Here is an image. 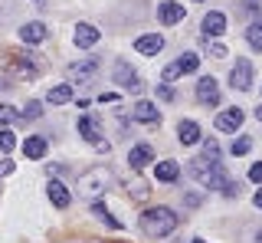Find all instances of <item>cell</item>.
Here are the masks:
<instances>
[{"label":"cell","instance_id":"d6a6232c","mask_svg":"<svg viewBox=\"0 0 262 243\" xmlns=\"http://www.w3.org/2000/svg\"><path fill=\"white\" fill-rule=\"evenodd\" d=\"M98 102H118V92H102V95H98Z\"/></svg>","mask_w":262,"mask_h":243},{"label":"cell","instance_id":"3957f363","mask_svg":"<svg viewBox=\"0 0 262 243\" xmlns=\"http://www.w3.org/2000/svg\"><path fill=\"white\" fill-rule=\"evenodd\" d=\"M229 86L246 92V89H252V63L249 59H236L233 72H229Z\"/></svg>","mask_w":262,"mask_h":243},{"label":"cell","instance_id":"f546056e","mask_svg":"<svg viewBox=\"0 0 262 243\" xmlns=\"http://www.w3.org/2000/svg\"><path fill=\"white\" fill-rule=\"evenodd\" d=\"M7 174H13V161H10V158L0 161V177H7Z\"/></svg>","mask_w":262,"mask_h":243},{"label":"cell","instance_id":"e0dca14e","mask_svg":"<svg viewBox=\"0 0 262 243\" xmlns=\"http://www.w3.org/2000/svg\"><path fill=\"white\" fill-rule=\"evenodd\" d=\"M154 174H158L161 184H174L180 177V165H177V161H161V165L154 168Z\"/></svg>","mask_w":262,"mask_h":243},{"label":"cell","instance_id":"cb8c5ba5","mask_svg":"<svg viewBox=\"0 0 262 243\" xmlns=\"http://www.w3.org/2000/svg\"><path fill=\"white\" fill-rule=\"evenodd\" d=\"M249 148H252V138H236L233 145H229V151H233V158H243V155H249Z\"/></svg>","mask_w":262,"mask_h":243},{"label":"cell","instance_id":"30bf717a","mask_svg":"<svg viewBox=\"0 0 262 243\" xmlns=\"http://www.w3.org/2000/svg\"><path fill=\"white\" fill-rule=\"evenodd\" d=\"M161 50H164V36L161 33H144V36L135 39V53H141V56H154Z\"/></svg>","mask_w":262,"mask_h":243},{"label":"cell","instance_id":"9a60e30c","mask_svg":"<svg viewBox=\"0 0 262 243\" xmlns=\"http://www.w3.org/2000/svg\"><path fill=\"white\" fill-rule=\"evenodd\" d=\"M151 158H154L151 145H135V148H131V155H128V161H131V168H135V171L147 168V165H151Z\"/></svg>","mask_w":262,"mask_h":243},{"label":"cell","instance_id":"ba28073f","mask_svg":"<svg viewBox=\"0 0 262 243\" xmlns=\"http://www.w3.org/2000/svg\"><path fill=\"white\" fill-rule=\"evenodd\" d=\"M131 118L144 121V125H161V112H158V105H154V102H135Z\"/></svg>","mask_w":262,"mask_h":243},{"label":"cell","instance_id":"7402d4cb","mask_svg":"<svg viewBox=\"0 0 262 243\" xmlns=\"http://www.w3.org/2000/svg\"><path fill=\"white\" fill-rule=\"evenodd\" d=\"M246 39H249L252 50H259V53H262V17H259V20H252L249 27H246Z\"/></svg>","mask_w":262,"mask_h":243},{"label":"cell","instance_id":"5bb4252c","mask_svg":"<svg viewBox=\"0 0 262 243\" xmlns=\"http://www.w3.org/2000/svg\"><path fill=\"white\" fill-rule=\"evenodd\" d=\"M46 36H49V30H46L39 20H33V23H27V27H20V39H23V43H43Z\"/></svg>","mask_w":262,"mask_h":243},{"label":"cell","instance_id":"4dcf8cb0","mask_svg":"<svg viewBox=\"0 0 262 243\" xmlns=\"http://www.w3.org/2000/svg\"><path fill=\"white\" fill-rule=\"evenodd\" d=\"M158 95H161V99H167V102H170V99H174V89H170L167 83H164V86H158Z\"/></svg>","mask_w":262,"mask_h":243},{"label":"cell","instance_id":"8992f818","mask_svg":"<svg viewBox=\"0 0 262 243\" xmlns=\"http://www.w3.org/2000/svg\"><path fill=\"white\" fill-rule=\"evenodd\" d=\"M115 83H118L121 89H131V92H141L144 89V83L138 79V72L131 69L128 63H118V66H115Z\"/></svg>","mask_w":262,"mask_h":243},{"label":"cell","instance_id":"1f68e13d","mask_svg":"<svg viewBox=\"0 0 262 243\" xmlns=\"http://www.w3.org/2000/svg\"><path fill=\"white\" fill-rule=\"evenodd\" d=\"M210 53H213V56H216V59H223V56H226L229 50H226V46H223V43H213V46H210Z\"/></svg>","mask_w":262,"mask_h":243},{"label":"cell","instance_id":"2e32d148","mask_svg":"<svg viewBox=\"0 0 262 243\" xmlns=\"http://www.w3.org/2000/svg\"><path fill=\"white\" fill-rule=\"evenodd\" d=\"M177 138H180V145H196V141H200V125L190 121V118H184L177 125Z\"/></svg>","mask_w":262,"mask_h":243},{"label":"cell","instance_id":"f35d334b","mask_svg":"<svg viewBox=\"0 0 262 243\" xmlns=\"http://www.w3.org/2000/svg\"><path fill=\"white\" fill-rule=\"evenodd\" d=\"M0 89H4V83H0Z\"/></svg>","mask_w":262,"mask_h":243},{"label":"cell","instance_id":"52a82bcc","mask_svg":"<svg viewBox=\"0 0 262 243\" xmlns=\"http://www.w3.org/2000/svg\"><path fill=\"white\" fill-rule=\"evenodd\" d=\"M196 99L203 105H220V86L213 76H203L200 83H196Z\"/></svg>","mask_w":262,"mask_h":243},{"label":"cell","instance_id":"4fadbf2b","mask_svg":"<svg viewBox=\"0 0 262 243\" xmlns=\"http://www.w3.org/2000/svg\"><path fill=\"white\" fill-rule=\"evenodd\" d=\"M46 194H49V200H53L59 210H66V207L72 204V197H69V191H66L62 181H49V184H46Z\"/></svg>","mask_w":262,"mask_h":243},{"label":"cell","instance_id":"6da1fadb","mask_svg":"<svg viewBox=\"0 0 262 243\" xmlns=\"http://www.w3.org/2000/svg\"><path fill=\"white\" fill-rule=\"evenodd\" d=\"M141 227L147 237H167L177 230V214L170 207H147L141 214Z\"/></svg>","mask_w":262,"mask_h":243},{"label":"cell","instance_id":"603a6c76","mask_svg":"<svg viewBox=\"0 0 262 243\" xmlns=\"http://www.w3.org/2000/svg\"><path fill=\"white\" fill-rule=\"evenodd\" d=\"M177 66H180V72H196V66H200V56H196V53H184L177 59Z\"/></svg>","mask_w":262,"mask_h":243},{"label":"cell","instance_id":"83f0119b","mask_svg":"<svg viewBox=\"0 0 262 243\" xmlns=\"http://www.w3.org/2000/svg\"><path fill=\"white\" fill-rule=\"evenodd\" d=\"M16 118V109H10V105H0V125H7V121Z\"/></svg>","mask_w":262,"mask_h":243},{"label":"cell","instance_id":"9c48e42d","mask_svg":"<svg viewBox=\"0 0 262 243\" xmlns=\"http://www.w3.org/2000/svg\"><path fill=\"white\" fill-rule=\"evenodd\" d=\"M98 27H92V23H79L76 27V33H72V39H76V46L79 50H92V46L98 43Z\"/></svg>","mask_w":262,"mask_h":243},{"label":"cell","instance_id":"5b68a950","mask_svg":"<svg viewBox=\"0 0 262 243\" xmlns=\"http://www.w3.org/2000/svg\"><path fill=\"white\" fill-rule=\"evenodd\" d=\"M158 17H161L164 27H174V23H180V20L187 17V10H184V4H177V0H161Z\"/></svg>","mask_w":262,"mask_h":243},{"label":"cell","instance_id":"ffe728a7","mask_svg":"<svg viewBox=\"0 0 262 243\" xmlns=\"http://www.w3.org/2000/svg\"><path fill=\"white\" fill-rule=\"evenodd\" d=\"M23 155L27 158H46V138H39V135L27 138L23 141Z\"/></svg>","mask_w":262,"mask_h":243},{"label":"cell","instance_id":"f1b7e54d","mask_svg":"<svg viewBox=\"0 0 262 243\" xmlns=\"http://www.w3.org/2000/svg\"><path fill=\"white\" fill-rule=\"evenodd\" d=\"M249 181H256V184H262V161H256V165L249 168Z\"/></svg>","mask_w":262,"mask_h":243},{"label":"cell","instance_id":"7c38bea8","mask_svg":"<svg viewBox=\"0 0 262 243\" xmlns=\"http://www.w3.org/2000/svg\"><path fill=\"white\" fill-rule=\"evenodd\" d=\"M220 33H226V13L210 10L203 17V36H220Z\"/></svg>","mask_w":262,"mask_h":243},{"label":"cell","instance_id":"4316f807","mask_svg":"<svg viewBox=\"0 0 262 243\" xmlns=\"http://www.w3.org/2000/svg\"><path fill=\"white\" fill-rule=\"evenodd\" d=\"M20 115L23 118H39V115H43V105H39V102H27V109H23Z\"/></svg>","mask_w":262,"mask_h":243},{"label":"cell","instance_id":"d6986e66","mask_svg":"<svg viewBox=\"0 0 262 243\" xmlns=\"http://www.w3.org/2000/svg\"><path fill=\"white\" fill-rule=\"evenodd\" d=\"M46 102L49 105H66V102H72V86H53V89H49V92H46Z\"/></svg>","mask_w":262,"mask_h":243},{"label":"cell","instance_id":"8d00e7d4","mask_svg":"<svg viewBox=\"0 0 262 243\" xmlns=\"http://www.w3.org/2000/svg\"><path fill=\"white\" fill-rule=\"evenodd\" d=\"M190 243H207V240H190Z\"/></svg>","mask_w":262,"mask_h":243},{"label":"cell","instance_id":"7a4b0ae2","mask_svg":"<svg viewBox=\"0 0 262 243\" xmlns=\"http://www.w3.org/2000/svg\"><path fill=\"white\" fill-rule=\"evenodd\" d=\"M108 184H112V171H108V168H89V171L79 177V191L85 194V197H98Z\"/></svg>","mask_w":262,"mask_h":243},{"label":"cell","instance_id":"484cf974","mask_svg":"<svg viewBox=\"0 0 262 243\" xmlns=\"http://www.w3.org/2000/svg\"><path fill=\"white\" fill-rule=\"evenodd\" d=\"M13 145H16V138H13V132H7V128H0V151H13Z\"/></svg>","mask_w":262,"mask_h":243},{"label":"cell","instance_id":"d4e9b609","mask_svg":"<svg viewBox=\"0 0 262 243\" xmlns=\"http://www.w3.org/2000/svg\"><path fill=\"white\" fill-rule=\"evenodd\" d=\"M180 76H184V72H180V66H177V63H170V66L161 72V79H164V83H167V86H170V83H177Z\"/></svg>","mask_w":262,"mask_h":243},{"label":"cell","instance_id":"277c9868","mask_svg":"<svg viewBox=\"0 0 262 243\" xmlns=\"http://www.w3.org/2000/svg\"><path fill=\"white\" fill-rule=\"evenodd\" d=\"M79 135H82L85 141H92L98 151H108V141L98 135V121H95L92 115H82V118H79Z\"/></svg>","mask_w":262,"mask_h":243},{"label":"cell","instance_id":"836d02e7","mask_svg":"<svg viewBox=\"0 0 262 243\" xmlns=\"http://www.w3.org/2000/svg\"><path fill=\"white\" fill-rule=\"evenodd\" d=\"M184 204H187V207H196V204H200V197H196V194H187Z\"/></svg>","mask_w":262,"mask_h":243},{"label":"cell","instance_id":"e575fe53","mask_svg":"<svg viewBox=\"0 0 262 243\" xmlns=\"http://www.w3.org/2000/svg\"><path fill=\"white\" fill-rule=\"evenodd\" d=\"M252 200H256V207H259V210H262V188H259V191H256V197H252Z\"/></svg>","mask_w":262,"mask_h":243},{"label":"cell","instance_id":"44dd1931","mask_svg":"<svg viewBox=\"0 0 262 243\" xmlns=\"http://www.w3.org/2000/svg\"><path fill=\"white\" fill-rule=\"evenodd\" d=\"M92 214H95V220H102L105 227H112V230H121V220H115V217L108 214V207H105L102 200H95V204H92Z\"/></svg>","mask_w":262,"mask_h":243},{"label":"cell","instance_id":"8fae6325","mask_svg":"<svg viewBox=\"0 0 262 243\" xmlns=\"http://www.w3.org/2000/svg\"><path fill=\"white\" fill-rule=\"evenodd\" d=\"M243 109H226L216 115V132H236V128L243 125Z\"/></svg>","mask_w":262,"mask_h":243},{"label":"cell","instance_id":"74e56055","mask_svg":"<svg viewBox=\"0 0 262 243\" xmlns=\"http://www.w3.org/2000/svg\"><path fill=\"white\" fill-rule=\"evenodd\" d=\"M36 4H43V0H36Z\"/></svg>","mask_w":262,"mask_h":243},{"label":"cell","instance_id":"d590c367","mask_svg":"<svg viewBox=\"0 0 262 243\" xmlns=\"http://www.w3.org/2000/svg\"><path fill=\"white\" fill-rule=\"evenodd\" d=\"M256 118H259V121H262V105H256Z\"/></svg>","mask_w":262,"mask_h":243},{"label":"cell","instance_id":"ac0fdd59","mask_svg":"<svg viewBox=\"0 0 262 243\" xmlns=\"http://www.w3.org/2000/svg\"><path fill=\"white\" fill-rule=\"evenodd\" d=\"M95 69H98L95 59H89V63H72V66H69V76L79 79V83H89V79L95 76Z\"/></svg>","mask_w":262,"mask_h":243}]
</instances>
